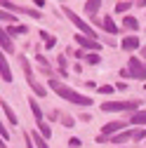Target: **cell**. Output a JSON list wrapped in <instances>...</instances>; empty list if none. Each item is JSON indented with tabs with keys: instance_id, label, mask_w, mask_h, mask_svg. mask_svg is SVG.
<instances>
[{
	"instance_id": "19",
	"label": "cell",
	"mask_w": 146,
	"mask_h": 148,
	"mask_svg": "<svg viewBox=\"0 0 146 148\" xmlns=\"http://www.w3.org/2000/svg\"><path fill=\"white\" fill-rule=\"evenodd\" d=\"M35 61H38V66H40V71L45 73V75H52V71H50V64H47V59H43V57H35Z\"/></svg>"
},
{
	"instance_id": "25",
	"label": "cell",
	"mask_w": 146,
	"mask_h": 148,
	"mask_svg": "<svg viewBox=\"0 0 146 148\" xmlns=\"http://www.w3.org/2000/svg\"><path fill=\"white\" fill-rule=\"evenodd\" d=\"M7 31H10V33H14V35H26V31H28V28H26V26H12V28H7Z\"/></svg>"
},
{
	"instance_id": "2",
	"label": "cell",
	"mask_w": 146,
	"mask_h": 148,
	"mask_svg": "<svg viewBox=\"0 0 146 148\" xmlns=\"http://www.w3.org/2000/svg\"><path fill=\"white\" fill-rule=\"evenodd\" d=\"M139 99H130V101H106L101 103V110L104 113H123V110H130V113H137L139 108Z\"/></svg>"
},
{
	"instance_id": "3",
	"label": "cell",
	"mask_w": 146,
	"mask_h": 148,
	"mask_svg": "<svg viewBox=\"0 0 146 148\" xmlns=\"http://www.w3.org/2000/svg\"><path fill=\"white\" fill-rule=\"evenodd\" d=\"M61 10H64V14L68 16V19H71L73 24H76V28H80V35H87V38L97 40V31H94V28H90V24H87V21H83L80 16H78L76 12H73V10H68V7H61Z\"/></svg>"
},
{
	"instance_id": "26",
	"label": "cell",
	"mask_w": 146,
	"mask_h": 148,
	"mask_svg": "<svg viewBox=\"0 0 146 148\" xmlns=\"http://www.w3.org/2000/svg\"><path fill=\"white\" fill-rule=\"evenodd\" d=\"M132 7V3H116V12H127Z\"/></svg>"
},
{
	"instance_id": "1",
	"label": "cell",
	"mask_w": 146,
	"mask_h": 148,
	"mask_svg": "<svg viewBox=\"0 0 146 148\" xmlns=\"http://www.w3.org/2000/svg\"><path fill=\"white\" fill-rule=\"evenodd\" d=\"M50 87H52V92H57V94H59L61 99H66V101H71V103H76V106L87 108V106H92V103H94V101H92V97L80 94V92L71 89L68 85H61L59 80H50Z\"/></svg>"
},
{
	"instance_id": "10",
	"label": "cell",
	"mask_w": 146,
	"mask_h": 148,
	"mask_svg": "<svg viewBox=\"0 0 146 148\" xmlns=\"http://www.w3.org/2000/svg\"><path fill=\"white\" fill-rule=\"evenodd\" d=\"M0 75H3V82H12V71H10V64L5 59V54L0 59Z\"/></svg>"
},
{
	"instance_id": "29",
	"label": "cell",
	"mask_w": 146,
	"mask_h": 148,
	"mask_svg": "<svg viewBox=\"0 0 146 148\" xmlns=\"http://www.w3.org/2000/svg\"><path fill=\"white\" fill-rule=\"evenodd\" d=\"M61 122H64V127H73V125H76V122H73V118H68V115H64Z\"/></svg>"
},
{
	"instance_id": "32",
	"label": "cell",
	"mask_w": 146,
	"mask_h": 148,
	"mask_svg": "<svg viewBox=\"0 0 146 148\" xmlns=\"http://www.w3.org/2000/svg\"><path fill=\"white\" fill-rule=\"evenodd\" d=\"M3 21H14V16H12V14H7V12H3Z\"/></svg>"
},
{
	"instance_id": "7",
	"label": "cell",
	"mask_w": 146,
	"mask_h": 148,
	"mask_svg": "<svg viewBox=\"0 0 146 148\" xmlns=\"http://www.w3.org/2000/svg\"><path fill=\"white\" fill-rule=\"evenodd\" d=\"M76 42L80 45V47H85V49H92V52H97V49H101V45L97 42V40H92V38H87V35H76Z\"/></svg>"
},
{
	"instance_id": "30",
	"label": "cell",
	"mask_w": 146,
	"mask_h": 148,
	"mask_svg": "<svg viewBox=\"0 0 146 148\" xmlns=\"http://www.w3.org/2000/svg\"><path fill=\"white\" fill-rule=\"evenodd\" d=\"M68 143H71L73 148H78V146H80V139H78V136H71V139H68Z\"/></svg>"
},
{
	"instance_id": "5",
	"label": "cell",
	"mask_w": 146,
	"mask_h": 148,
	"mask_svg": "<svg viewBox=\"0 0 146 148\" xmlns=\"http://www.w3.org/2000/svg\"><path fill=\"white\" fill-rule=\"evenodd\" d=\"M3 10H14V12H24V14H28V16H33V19H40V12L38 10H26V7H21V5H14V3H10V0H3Z\"/></svg>"
},
{
	"instance_id": "13",
	"label": "cell",
	"mask_w": 146,
	"mask_h": 148,
	"mask_svg": "<svg viewBox=\"0 0 146 148\" xmlns=\"http://www.w3.org/2000/svg\"><path fill=\"white\" fill-rule=\"evenodd\" d=\"M0 106H3V113L7 115V120H10V125H19V120H17V113L12 110V106L7 103V101H0Z\"/></svg>"
},
{
	"instance_id": "16",
	"label": "cell",
	"mask_w": 146,
	"mask_h": 148,
	"mask_svg": "<svg viewBox=\"0 0 146 148\" xmlns=\"http://www.w3.org/2000/svg\"><path fill=\"white\" fill-rule=\"evenodd\" d=\"M0 45H3V49L5 52H14V45H12V40H10V35L3 31V35H0Z\"/></svg>"
},
{
	"instance_id": "21",
	"label": "cell",
	"mask_w": 146,
	"mask_h": 148,
	"mask_svg": "<svg viewBox=\"0 0 146 148\" xmlns=\"http://www.w3.org/2000/svg\"><path fill=\"white\" fill-rule=\"evenodd\" d=\"M40 38L45 40L47 49H52V47H54V42H57V40H54V35H50V33H45V31H40Z\"/></svg>"
},
{
	"instance_id": "9",
	"label": "cell",
	"mask_w": 146,
	"mask_h": 148,
	"mask_svg": "<svg viewBox=\"0 0 146 148\" xmlns=\"http://www.w3.org/2000/svg\"><path fill=\"white\" fill-rule=\"evenodd\" d=\"M130 139H134V132H132V129H125V132H120V134H116V136H111V139H108V141H111V143H116L118 148L125 143V141H130Z\"/></svg>"
},
{
	"instance_id": "22",
	"label": "cell",
	"mask_w": 146,
	"mask_h": 148,
	"mask_svg": "<svg viewBox=\"0 0 146 148\" xmlns=\"http://www.w3.org/2000/svg\"><path fill=\"white\" fill-rule=\"evenodd\" d=\"M38 132H40L45 139H50V136H52V129H50V125H47V122H38Z\"/></svg>"
},
{
	"instance_id": "6",
	"label": "cell",
	"mask_w": 146,
	"mask_h": 148,
	"mask_svg": "<svg viewBox=\"0 0 146 148\" xmlns=\"http://www.w3.org/2000/svg\"><path fill=\"white\" fill-rule=\"evenodd\" d=\"M120 132H125V122H106L101 127V136H116Z\"/></svg>"
},
{
	"instance_id": "20",
	"label": "cell",
	"mask_w": 146,
	"mask_h": 148,
	"mask_svg": "<svg viewBox=\"0 0 146 148\" xmlns=\"http://www.w3.org/2000/svg\"><path fill=\"white\" fill-rule=\"evenodd\" d=\"M31 89L35 92V97H45V94H47V89H45V87H43L40 82H35V80L31 82Z\"/></svg>"
},
{
	"instance_id": "31",
	"label": "cell",
	"mask_w": 146,
	"mask_h": 148,
	"mask_svg": "<svg viewBox=\"0 0 146 148\" xmlns=\"http://www.w3.org/2000/svg\"><path fill=\"white\" fill-rule=\"evenodd\" d=\"M0 134H3V141H10V132H7V129L3 127V129H0Z\"/></svg>"
},
{
	"instance_id": "17",
	"label": "cell",
	"mask_w": 146,
	"mask_h": 148,
	"mask_svg": "<svg viewBox=\"0 0 146 148\" xmlns=\"http://www.w3.org/2000/svg\"><path fill=\"white\" fill-rule=\"evenodd\" d=\"M85 10H87L90 14H94L97 10H101V0H87V3H85Z\"/></svg>"
},
{
	"instance_id": "18",
	"label": "cell",
	"mask_w": 146,
	"mask_h": 148,
	"mask_svg": "<svg viewBox=\"0 0 146 148\" xmlns=\"http://www.w3.org/2000/svg\"><path fill=\"white\" fill-rule=\"evenodd\" d=\"M21 68H24V73H26L28 82H33V71H31V64H28V59H26V57H21Z\"/></svg>"
},
{
	"instance_id": "33",
	"label": "cell",
	"mask_w": 146,
	"mask_h": 148,
	"mask_svg": "<svg viewBox=\"0 0 146 148\" xmlns=\"http://www.w3.org/2000/svg\"><path fill=\"white\" fill-rule=\"evenodd\" d=\"M144 87H146V85H144Z\"/></svg>"
},
{
	"instance_id": "8",
	"label": "cell",
	"mask_w": 146,
	"mask_h": 148,
	"mask_svg": "<svg viewBox=\"0 0 146 148\" xmlns=\"http://www.w3.org/2000/svg\"><path fill=\"white\" fill-rule=\"evenodd\" d=\"M141 45H139V38L137 35H127V38H123V42H120V49H125V52H137Z\"/></svg>"
},
{
	"instance_id": "14",
	"label": "cell",
	"mask_w": 146,
	"mask_h": 148,
	"mask_svg": "<svg viewBox=\"0 0 146 148\" xmlns=\"http://www.w3.org/2000/svg\"><path fill=\"white\" fill-rule=\"evenodd\" d=\"M130 122H134V125H146V110L141 108V110H137V113H132V115H130Z\"/></svg>"
},
{
	"instance_id": "24",
	"label": "cell",
	"mask_w": 146,
	"mask_h": 148,
	"mask_svg": "<svg viewBox=\"0 0 146 148\" xmlns=\"http://www.w3.org/2000/svg\"><path fill=\"white\" fill-rule=\"evenodd\" d=\"M85 61H87V64H92V66H97V64H101V57L92 52V54H87V57H85Z\"/></svg>"
},
{
	"instance_id": "12",
	"label": "cell",
	"mask_w": 146,
	"mask_h": 148,
	"mask_svg": "<svg viewBox=\"0 0 146 148\" xmlns=\"http://www.w3.org/2000/svg\"><path fill=\"white\" fill-rule=\"evenodd\" d=\"M28 106H31V110H33L35 120H38V122H45V118H43V108H40V103H38V101H35V97H31V99H28Z\"/></svg>"
},
{
	"instance_id": "27",
	"label": "cell",
	"mask_w": 146,
	"mask_h": 148,
	"mask_svg": "<svg viewBox=\"0 0 146 148\" xmlns=\"http://www.w3.org/2000/svg\"><path fill=\"white\" fill-rule=\"evenodd\" d=\"M97 89H99V92H101V94H111V92H113V89H116V87H113V85H99V87H97Z\"/></svg>"
},
{
	"instance_id": "4",
	"label": "cell",
	"mask_w": 146,
	"mask_h": 148,
	"mask_svg": "<svg viewBox=\"0 0 146 148\" xmlns=\"http://www.w3.org/2000/svg\"><path fill=\"white\" fill-rule=\"evenodd\" d=\"M127 71H130V75L134 80H146V66L137 57H130V61H127Z\"/></svg>"
},
{
	"instance_id": "28",
	"label": "cell",
	"mask_w": 146,
	"mask_h": 148,
	"mask_svg": "<svg viewBox=\"0 0 146 148\" xmlns=\"http://www.w3.org/2000/svg\"><path fill=\"white\" fill-rule=\"evenodd\" d=\"M141 139H146V129H137L134 132V141H141Z\"/></svg>"
},
{
	"instance_id": "34",
	"label": "cell",
	"mask_w": 146,
	"mask_h": 148,
	"mask_svg": "<svg viewBox=\"0 0 146 148\" xmlns=\"http://www.w3.org/2000/svg\"><path fill=\"white\" fill-rule=\"evenodd\" d=\"M120 148H123V146H120Z\"/></svg>"
},
{
	"instance_id": "11",
	"label": "cell",
	"mask_w": 146,
	"mask_h": 148,
	"mask_svg": "<svg viewBox=\"0 0 146 148\" xmlns=\"http://www.w3.org/2000/svg\"><path fill=\"white\" fill-rule=\"evenodd\" d=\"M101 26H104V31H106V33H111V35L120 33V28H118V26H116V21H113V16H104V19H101Z\"/></svg>"
},
{
	"instance_id": "15",
	"label": "cell",
	"mask_w": 146,
	"mask_h": 148,
	"mask_svg": "<svg viewBox=\"0 0 146 148\" xmlns=\"http://www.w3.org/2000/svg\"><path fill=\"white\" fill-rule=\"evenodd\" d=\"M123 26H125L127 31H137V28H139V19H137V16H125V19H123Z\"/></svg>"
},
{
	"instance_id": "23",
	"label": "cell",
	"mask_w": 146,
	"mask_h": 148,
	"mask_svg": "<svg viewBox=\"0 0 146 148\" xmlns=\"http://www.w3.org/2000/svg\"><path fill=\"white\" fill-rule=\"evenodd\" d=\"M45 136L40 134V132H33V141H35V146H38V148H50L47 146V141H43Z\"/></svg>"
}]
</instances>
